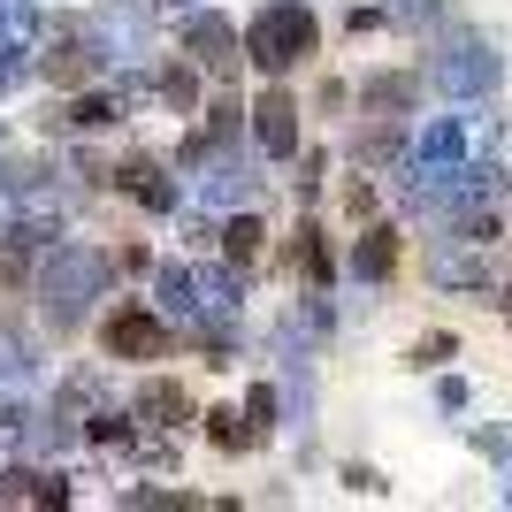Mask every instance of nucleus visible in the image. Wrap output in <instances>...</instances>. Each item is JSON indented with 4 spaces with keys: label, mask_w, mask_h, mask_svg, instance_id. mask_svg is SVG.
Listing matches in <instances>:
<instances>
[{
    "label": "nucleus",
    "mask_w": 512,
    "mask_h": 512,
    "mask_svg": "<svg viewBox=\"0 0 512 512\" xmlns=\"http://www.w3.org/2000/svg\"><path fill=\"white\" fill-rule=\"evenodd\" d=\"M451 352H459V337H451V329H428V337H413V352H406V367H421V375H428V367H444V360H451Z\"/></svg>",
    "instance_id": "b1692460"
},
{
    "label": "nucleus",
    "mask_w": 512,
    "mask_h": 512,
    "mask_svg": "<svg viewBox=\"0 0 512 512\" xmlns=\"http://www.w3.org/2000/svg\"><path fill=\"white\" fill-rule=\"evenodd\" d=\"M344 207H352V222H375V184H367V176L344 184Z\"/></svg>",
    "instance_id": "7c9ffc66"
},
{
    "label": "nucleus",
    "mask_w": 512,
    "mask_h": 512,
    "mask_svg": "<svg viewBox=\"0 0 512 512\" xmlns=\"http://www.w3.org/2000/svg\"><path fill=\"white\" fill-rule=\"evenodd\" d=\"M123 115H130L123 92H92V85H77L69 100L46 107V130H54V138H62V130H115Z\"/></svg>",
    "instance_id": "ddd939ff"
},
{
    "label": "nucleus",
    "mask_w": 512,
    "mask_h": 512,
    "mask_svg": "<svg viewBox=\"0 0 512 512\" xmlns=\"http://www.w3.org/2000/svg\"><path fill=\"white\" fill-rule=\"evenodd\" d=\"M100 352L107 360H169L176 352V321L146 299H123L100 314Z\"/></svg>",
    "instance_id": "423d86ee"
},
{
    "label": "nucleus",
    "mask_w": 512,
    "mask_h": 512,
    "mask_svg": "<svg viewBox=\"0 0 512 512\" xmlns=\"http://www.w3.org/2000/svg\"><path fill=\"white\" fill-rule=\"evenodd\" d=\"M130 421L153 428V436H184V428L199 421V406H192V390L176 383V375H146V383L130 390Z\"/></svg>",
    "instance_id": "1a4fd4ad"
},
{
    "label": "nucleus",
    "mask_w": 512,
    "mask_h": 512,
    "mask_svg": "<svg viewBox=\"0 0 512 512\" xmlns=\"http://www.w3.org/2000/svg\"><path fill=\"white\" fill-rule=\"evenodd\" d=\"M107 184H115V192H130V199H138L146 214H176V207H184V192H176V176L161 169L153 153H123V161L107 169Z\"/></svg>",
    "instance_id": "f8f14e48"
},
{
    "label": "nucleus",
    "mask_w": 512,
    "mask_h": 512,
    "mask_svg": "<svg viewBox=\"0 0 512 512\" xmlns=\"http://www.w3.org/2000/svg\"><path fill=\"white\" fill-rule=\"evenodd\" d=\"M321 169H329V153H306V161H299V176H291V184H299V207H314V192H321Z\"/></svg>",
    "instance_id": "c85d7f7f"
},
{
    "label": "nucleus",
    "mask_w": 512,
    "mask_h": 512,
    "mask_svg": "<svg viewBox=\"0 0 512 512\" xmlns=\"http://www.w3.org/2000/svg\"><path fill=\"white\" fill-rule=\"evenodd\" d=\"M207 421V444L214 451H253V428H245V413L237 406H214V413H199Z\"/></svg>",
    "instance_id": "412c9836"
},
{
    "label": "nucleus",
    "mask_w": 512,
    "mask_h": 512,
    "mask_svg": "<svg viewBox=\"0 0 512 512\" xmlns=\"http://www.w3.org/2000/svg\"><path fill=\"white\" fill-rule=\"evenodd\" d=\"M428 283L436 291H490V245L482 237H436V253H428Z\"/></svg>",
    "instance_id": "9d476101"
},
{
    "label": "nucleus",
    "mask_w": 512,
    "mask_h": 512,
    "mask_svg": "<svg viewBox=\"0 0 512 512\" xmlns=\"http://www.w3.org/2000/svg\"><path fill=\"white\" fill-rule=\"evenodd\" d=\"M490 299H497V321H505V329H512V283H497Z\"/></svg>",
    "instance_id": "f704fd0d"
},
{
    "label": "nucleus",
    "mask_w": 512,
    "mask_h": 512,
    "mask_svg": "<svg viewBox=\"0 0 512 512\" xmlns=\"http://www.w3.org/2000/svg\"><path fill=\"white\" fill-rule=\"evenodd\" d=\"M237 39H245V62H253L260 77H291V69L321 46V23H314L306 0H260L253 23H245Z\"/></svg>",
    "instance_id": "7ed1b4c3"
},
{
    "label": "nucleus",
    "mask_w": 512,
    "mask_h": 512,
    "mask_svg": "<svg viewBox=\"0 0 512 512\" xmlns=\"http://www.w3.org/2000/svg\"><path fill=\"white\" fill-rule=\"evenodd\" d=\"M153 260H146V245H115V253H107V276H146Z\"/></svg>",
    "instance_id": "c756f323"
},
{
    "label": "nucleus",
    "mask_w": 512,
    "mask_h": 512,
    "mask_svg": "<svg viewBox=\"0 0 512 512\" xmlns=\"http://www.w3.org/2000/svg\"><path fill=\"white\" fill-rule=\"evenodd\" d=\"M413 100H421V77H413V69H375L360 85V115H398V123H406Z\"/></svg>",
    "instance_id": "4468645a"
},
{
    "label": "nucleus",
    "mask_w": 512,
    "mask_h": 512,
    "mask_svg": "<svg viewBox=\"0 0 512 512\" xmlns=\"http://www.w3.org/2000/svg\"><path fill=\"white\" fill-rule=\"evenodd\" d=\"M474 451L482 459H512V428H474Z\"/></svg>",
    "instance_id": "473e14b6"
},
{
    "label": "nucleus",
    "mask_w": 512,
    "mask_h": 512,
    "mask_svg": "<svg viewBox=\"0 0 512 512\" xmlns=\"http://www.w3.org/2000/svg\"><path fill=\"white\" fill-rule=\"evenodd\" d=\"M31 69H39L54 92H77V85H92L107 62L92 54V39L77 31V23H62V31H46V54H31Z\"/></svg>",
    "instance_id": "0eeeda50"
},
{
    "label": "nucleus",
    "mask_w": 512,
    "mask_h": 512,
    "mask_svg": "<svg viewBox=\"0 0 512 512\" xmlns=\"http://www.w3.org/2000/svg\"><path fill=\"white\" fill-rule=\"evenodd\" d=\"M184 169H192V199H199V207H222V214H230V207H253L260 184H268V176H260V161L245 153V138L199 146Z\"/></svg>",
    "instance_id": "39448f33"
},
{
    "label": "nucleus",
    "mask_w": 512,
    "mask_h": 512,
    "mask_svg": "<svg viewBox=\"0 0 512 512\" xmlns=\"http://www.w3.org/2000/svg\"><path fill=\"white\" fill-rule=\"evenodd\" d=\"M428 85L444 92V100H490L505 85V54L482 31H444V39L428 46Z\"/></svg>",
    "instance_id": "20e7f679"
},
{
    "label": "nucleus",
    "mask_w": 512,
    "mask_h": 512,
    "mask_svg": "<svg viewBox=\"0 0 512 512\" xmlns=\"http://www.w3.org/2000/svg\"><path fill=\"white\" fill-rule=\"evenodd\" d=\"M375 8H383V23H398V31H436L451 0H375Z\"/></svg>",
    "instance_id": "aec40b11"
},
{
    "label": "nucleus",
    "mask_w": 512,
    "mask_h": 512,
    "mask_svg": "<svg viewBox=\"0 0 512 512\" xmlns=\"http://www.w3.org/2000/svg\"><path fill=\"white\" fill-rule=\"evenodd\" d=\"M153 92H161L169 115H192V107H199V62H192V54H169V62L153 69Z\"/></svg>",
    "instance_id": "f3484780"
},
{
    "label": "nucleus",
    "mask_w": 512,
    "mask_h": 512,
    "mask_svg": "<svg viewBox=\"0 0 512 512\" xmlns=\"http://www.w3.org/2000/svg\"><path fill=\"white\" fill-rule=\"evenodd\" d=\"M31 505H77V490H69L62 474H39V490H31Z\"/></svg>",
    "instance_id": "2f4dec72"
},
{
    "label": "nucleus",
    "mask_w": 512,
    "mask_h": 512,
    "mask_svg": "<svg viewBox=\"0 0 512 512\" xmlns=\"http://www.w3.org/2000/svg\"><path fill=\"white\" fill-rule=\"evenodd\" d=\"M161 8H169V16H184V8H207V0H161Z\"/></svg>",
    "instance_id": "c9c22d12"
},
{
    "label": "nucleus",
    "mask_w": 512,
    "mask_h": 512,
    "mask_svg": "<svg viewBox=\"0 0 512 512\" xmlns=\"http://www.w3.org/2000/svg\"><path fill=\"white\" fill-rule=\"evenodd\" d=\"M39 39V8L31 0H0V46H31Z\"/></svg>",
    "instance_id": "4be33fe9"
},
{
    "label": "nucleus",
    "mask_w": 512,
    "mask_h": 512,
    "mask_svg": "<svg viewBox=\"0 0 512 512\" xmlns=\"http://www.w3.org/2000/svg\"><path fill=\"white\" fill-rule=\"evenodd\" d=\"M85 436H92V444H130V436H138V421H130V406H123V413L100 406V413H85Z\"/></svg>",
    "instance_id": "5701e85b"
},
{
    "label": "nucleus",
    "mask_w": 512,
    "mask_h": 512,
    "mask_svg": "<svg viewBox=\"0 0 512 512\" xmlns=\"http://www.w3.org/2000/svg\"><path fill=\"white\" fill-rule=\"evenodd\" d=\"M23 77H31V46H0V100H8Z\"/></svg>",
    "instance_id": "cd10ccee"
},
{
    "label": "nucleus",
    "mask_w": 512,
    "mask_h": 512,
    "mask_svg": "<svg viewBox=\"0 0 512 512\" xmlns=\"http://www.w3.org/2000/svg\"><path fill=\"white\" fill-rule=\"evenodd\" d=\"M245 115H253V153L260 161H291V153H299V100L283 92V77H268V92H260Z\"/></svg>",
    "instance_id": "6e6552de"
},
{
    "label": "nucleus",
    "mask_w": 512,
    "mask_h": 512,
    "mask_svg": "<svg viewBox=\"0 0 512 512\" xmlns=\"http://www.w3.org/2000/svg\"><path fill=\"white\" fill-rule=\"evenodd\" d=\"M214 245H222V260H230V268H253V260L268 253V230H260L253 207H230V222H214Z\"/></svg>",
    "instance_id": "2eb2a0df"
},
{
    "label": "nucleus",
    "mask_w": 512,
    "mask_h": 512,
    "mask_svg": "<svg viewBox=\"0 0 512 512\" xmlns=\"http://www.w3.org/2000/svg\"><path fill=\"white\" fill-rule=\"evenodd\" d=\"M237 413H245V428H253V444H268V436H276V413H283V390L276 383H253Z\"/></svg>",
    "instance_id": "6ab92c4d"
},
{
    "label": "nucleus",
    "mask_w": 512,
    "mask_h": 512,
    "mask_svg": "<svg viewBox=\"0 0 512 512\" xmlns=\"http://www.w3.org/2000/svg\"><path fill=\"white\" fill-rule=\"evenodd\" d=\"M39 490V467H0V505H31Z\"/></svg>",
    "instance_id": "bb28decb"
},
{
    "label": "nucleus",
    "mask_w": 512,
    "mask_h": 512,
    "mask_svg": "<svg viewBox=\"0 0 512 512\" xmlns=\"http://www.w3.org/2000/svg\"><path fill=\"white\" fill-rule=\"evenodd\" d=\"M436 406L459 413V406H467V383H459V375H444V383H436Z\"/></svg>",
    "instance_id": "72a5a7b5"
},
{
    "label": "nucleus",
    "mask_w": 512,
    "mask_h": 512,
    "mask_svg": "<svg viewBox=\"0 0 512 512\" xmlns=\"http://www.w3.org/2000/svg\"><path fill=\"white\" fill-rule=\"evenodd\" d=\"M176 23H184V54H192L199 69L230 77V69L245 62V39H237V23H230V16H214V8H192V16H176Z\"/></svg>",
    "instance_id": "9b49d317"
},
{
    "label": "nucleus",
    "mask_w": 512,
    "mask_h": 512,
    "mask_svg": "<svg viewBox=\"0 0 512 512\" xmlns=\"http://www.w3.org/2000/svg\"><path fill=\"white\" fill-rule=\"evenodd\" d=\"M291 260H299V283H314V291H329V283H337V260H329L321 222H299V230H291Z\"/></svg>",
    "instance_id": "a211bd4d"
},
{
    "label": "nucleus",
    "mask_w": 512,
    "mask_h": 512,
    "mask_svg": "<svg viewBox=\"0 0 512 512\" xmlns=\"http://www.w3.org/2000/svg\"><path fill=\"white\" fill-rule=\"evenodd\" d=\"M107 253H92V245H77V237H54V245H39V268H31V299H39L46 329L54 337H69V329H85L92 306L107 299Z\"/></svg>",
    "instance_id": "f257e3e1"
},
{
    "label": "nucleus",
    "mask_w": 512,
    "mask_h": 512,
    "mask_svg": "<svg viewBox=\"0 0 512 512\" xmlns=\"http://www.w3.org/2000/svg\"><path fill=\"white\" fill-rule=\"evenodd\" d=\"M153 306H161L176 329L237 321V314H245V268H192V260H161V268H153Z\"/></svg>",
    "instance_id": "f03ea898"
},
{
    "label": "nucleus",
    "mask_w": 512,
    "mask_h": 512,
    "mask_svg": "<svg viewBox=\"0 0 512 512\" xmlns=\"http://www.w3.org/2000/svg\"><path fill=\"white\" fill-rule=\"evenodd\" d=\"M352 276H360V283H390V276H398V230H390V222H367V230H360V245H352Z\"/></svg>",
    "instance_id": "dca6fc26"
},
{
    "label": "nucleus",
    "mask_w": 512,
    "mask_h": 512,
    "mask_svg": "<svg viewBox=\"0 0 512 512\" xmlns=\"http://www.w3.org/2000/svg\"><path fill=\"white\" fill-rule=\"evenodd\" d=\"M23 375H31V352H23V337H8V329H0V390H16Z\"/></svg>",
    "instance_id": "393cba45"
},
{
    "label": "nucleus",
    "mask_w": 512,
    "mask_h": 512,
    "mask_svg": "<svg viewBox=\"0 0 512 512\" xmlns=\"http://www.w3.org/2000/svg\"><path fill=\"white\" fill-rule=\"evenodd\" d=\"M337 482H344L352 497H390V482H383L375 467H367V459H344V474H337Z\"/></svg>",
    "instance_id": "a878e982"
}]
</instances>
